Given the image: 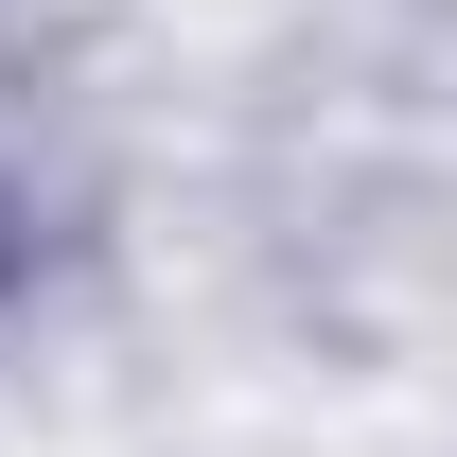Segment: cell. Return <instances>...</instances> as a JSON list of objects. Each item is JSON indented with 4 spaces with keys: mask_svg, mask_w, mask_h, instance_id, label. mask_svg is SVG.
<instances>
[]
</instances>
